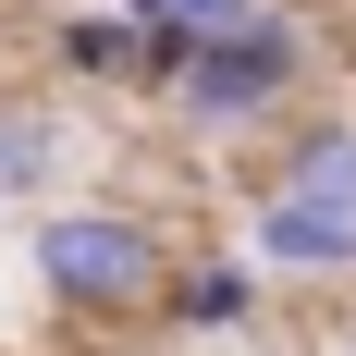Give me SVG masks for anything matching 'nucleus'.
<instances>
[{
  "mask_svg": "<svg viewBox=\"0 0 356 356\" xmlns=\"http://www.w3.org/2000/svg\"><path fill=\"white\" fill-rule=\"evenodd\" d=\"M307 86V13H234V25H209L197 49H184V74L160 86V99L184 111V123H209V136H246V123H270V111Z\"/></svg>",
  "mask_w": 356,
  "mask_h": 356,
  "instance_id": "1",
  "label": "nucleus"
},
{
  "mask_svg": "<svg viewBox=\"0 0 356 356\" xmlns=\"http://www.w3.org/2000/svg\"><path fill=\"white\" fill-rule=\"evenodd\" d=\"M25 258H37V283L62 295V307H86V320H136L172 283V234L147 209H49Z\"/></svg>",
  "mask_w": 356,
  "mask_h": 356,
  "instance_id": "2",
  "label": "nucleus"
},
{
  "mask_svg": "<svg viewBox=\"0 0 356 356\" xmlns=\"http://www.w3.org/2000/svg\"><path fill=\"white\" fill-rule=\"evenodd\" d=\"M246 258L258 270H283V283H356V209H307V197H258L246 221Z\"/></svg>",
  "mask_w": 356,
  "mask_h": 356,
  "instance_id": "3",
  "label": "nucleus"
},
{
  "mask_svg": "<svg viewBox=\"0 0 356 356\" xmlns=\"http://www.w3.org/2000/svg\"><path fill=\"white\" fill-rule=\"evenodd\" d=\"M49 62L74 74V86H147V25L111 0V13H62L49 25Z\"/></svg>",
  "mask_w": 356,
  "mask_h": 356,
  "instance_id": "4",
  "label": "nucleus"
},
{
  "mask_svg": "<svg viewBox=\"0 0 356 356\" xmlns=\"http://www.w3.org/2000/svg\"><path fill=\"white\" fill-rule=\"evenodd\" d=\"M258 283H270L258 258H184L172 283H160V307H172L184 332H246L258 320Z\"/></svg>",
  "mask_w": 356,
  "mask_h": 356,
  "instance_id": "5",
  "label": "nucleus"
},
{
  "mask_svg": "<svg viewBox=\"0 0 356 356\" xmlns=\"http://www.w3.org/2000/svg\"><path fill=\"white\" fill-rule=\"evenodd\" d=\"M283 197H307V209H356V123H307V136L283 147Z\"/></svg>",
  "mask_w": 356,
  "mask_h": 356,
  "instance_id": "6",
  "label": "nucleus"
},
{
  "mask_svg": "<svg viewBox=\"0 0 356 356\" xmlns=\"http://www.w3.org/2000/svg\"><path fill=\"white\" fill-rule=\"evenodd\" d=\"M62 172V111L49 99H0V197H37Z\"/></svg>",
  "mask_w": 356,
  "mask_h": 356,
  "instance_id": "7",
  "label": "nucleus"
},
{
  "mask_svg": "<svg viewBox=\"0 0 356 356\" xmlns=\"http://www.w3.org/2000/svg\"><path fill=\"white\" fill-rule=\"evenodd\" d=\"M136 25H184V37H209V25H234V13H258V0H123Z\"/></svg>",
  "mask_w": 356,
  "mask_h": 356,
  "instance_id": "8",
  "label": "nucleus"
}]
</instances>
